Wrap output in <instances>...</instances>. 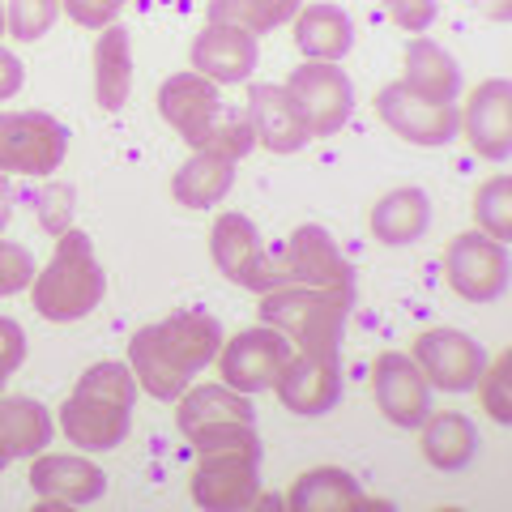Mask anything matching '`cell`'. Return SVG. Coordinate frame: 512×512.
Segmentation results:
<instances>
[{"mask_svg": "<svg viewBox=\"0 0 512 512\" xmlns=\"http://www.w3.org/2000/svg\"><path fill=\"white\" fill-rule=\"evenodd\" d=\"M210 256L214 265L227 274L235 286H244V291H274V286H286V274H282V261L265 252L261 244V231L252 227V218L244 214H222L210 231Z\"/></svg>", "mask_w": 512, "mask_h": 512, "instance_id": "10", "label": "cell"}, {"mask_svg": "<svg viewBox=\"0 0 512 512\" xmlns=\"http://www.w3.org/2000/svg\"><path fill=\"white\" fill-rule=\"evenodd\" d=\"M158 111H163V120L201 154H218V158L239 163V158L256 146L248 116H239V111L222 103V90L201 73L167 77L163 90H158Z\"/></svg>", "mask_w": 512, "mask_h": 512, "instance_id": "2", "label": "cell"}, {"mask_svg": "<svg viewBox=\"0 0 512 512\" xmlns=\"http://www.w3.org/2000/svg\"><path fill=\"white\" fill-rule=\"evenodd\" d=\"M69 154V128L47 111H0V171L52 175Z\"/></svg>", "mask_w": 512, "mask_h": 512, "instance_id": "9", "label": "cell"}, {"mask_svg": "<svg viewBox=\"0 0 512 512\" xmlns=\"http://www.w3.org/2000/svg\"><path fill=\"white\" fill-rule=\"evenodd\" d=\"M22 82H26L22 60L13 56V52H5V47H0V99H13V94L22 90Z\"/></svg>", "mask_w": 512, "mask_h": 512, "instance_id": "39", "label": "cell"}, {"mask_svg": "<svg viewBox=\"0 0 512 512\" xmlns=\"http://www.w3.org/2000/svg\"><path fill=\"white\" fill-rule=\"evenodd\" d=\"M508 367H512V355L508 350H500L495 355V367L487 372L483 367V376H478V384H483V410L491 414L495 423H512V397H508Z\"/></svg>", "mask_w": 512, "mask_h": 512, "instance_id": "33", "label": "cell"}, {"mask_svg": "<svg viewBox=\"0 0 512 512\" xmlns=\"http://www.w3.org/2000/svg\"><path fill=\"white\" fill-rule=\"evenodd\" d=\"M0 35H5V5H0Z\"/></svg>", "mask_w": 512, "mask_h": 512, "instance_id": "42", "label": "cell"}, {"mask_svg": "<svg viewBox=\"0 0 512 512\" xmlns=\"http://www.w3.org/2000/svg\"><path fill=\"white\" fill-rule=\"evenodd\" d=\"M192 470V504L205 512H239L261 495V444H235L197 453Z\"/></svg>", "mask_w": 512, "mask_h": 512, "instance_id": "7", "label": "cell"}, {"mask_svg": "<svg viewBox=\"0 0 512 512\" xmlns=\"http://www.w3.org/2000/svg\"><path fill=\"white\" fill-rule=\"evenodd\" d=\"M35 274H39V269H35V256H30V248L0 239V299L26 291V286L35 282Z\"/></svg>", "mask_w": 512, "mask_h": 512, "instance_id": "34", "label": "cell"}, {"mask_svg": "<svg viewBox=\"0 0 512 512\" xmlns=\"http://www.w3.org/2000/svg\"><path fill=\"white\" fill-rule=\"evenodd\" d=\"M376 116L410 146H448L457 137V107L423 99L406 82H393L376 94Z\"/></svg>", "mask_w": 512, "mask_h": 512, "instance_id": "14", "label": "cell"}, {"mask_svg": "<svg viewBox=\"0 0 512 512\" xmlns=\"http://www.w3.org/2000/svg\"><path fill=\"white\" fill-rule=\"evenodd\" d=\"M256 60H261V47H256V35L239 26H222L210 22L192 43V73L210 77L214 86H239L248 82Z\"/></svg>", "mask_w": 512, "mask_h": 512, "instance_id": "19", "label": "cell"}, {"mask_svg": "<svg viewBox=\"0 0 512 512\" xmlns=\"http://www.w3.org/2000/svg\"><path fill=\"white\" fill-rule=\"evenodd\" d=\"M282 90L291 99L295 116L303 120V128H308V137L342 133V124L355 111V86H350V77L338 64H325V60H308L299 69H291Z\"/></svg>", "mask_w": 512, "mask_h": 512, "instance_id": "8", "label": "cell"}, {"mask_svg": "<svg viewBox=\"0 0 512 512\" xmlns=\"http://www.w3.org/2000/svg\"><path fill=\"white\" fill-rule=\"evenodd\" d=\"M244 116L252 124L256 146H265L269 154H295V150H303L312 141L282 86H252Z\"/></svg>", "mask_w": 512, "mask_h": 512, "instance_id": "21", "label": "cell"}, {"mask_svg": "<svg viewBox=\"0 0 512 512\" xmlns=\"http://www.w3.org/2000/svg\"><path fill=\"white\" fill-rule=\"evenodd\" d=\"M137 406V376L124 363H94L77 380L73 397L60 406V427L77 448L103 453V448L124 444L133 427Z\"/></svg>", "mask_w": 512, "mask_h": 512, "instance_id": "3", "label": "cell"}, {"mask_svg": "<svg viewBox=\"0 0 512 512\" xmlns=\"http://www.w3.org/2000/svg\"><path fill=\"white\" fill-rule=\"evenodd\" d=\"M124 5H128V0H60V9L69 13L77 26H90V30L111 26Z\"/></svg>", "mask_w": 512, "mask_h": 512, "instance_id": "37", "label": "cell"}, {"mask_svg": "<svg viewBox=\"0 0 512 512\" xmlns=\"http://www.w3.org/2000/svg\"><path fill=\"white\" fill-rule=\"evenodd\" d=\"M30 487L43 495V508L56 504H90L107 491V474L86 457L73 453H39L30 470Z\"/></svg>", "mask_w": 512, "mask_h": 512, "instance_id": "20", "label": "cell"}, {"mask_svg": "<svg viewBox=\"0 0 512 512\" xmlns=\"http://www.w3.org/2000/svg\"><path fill=\"white\" fill-rule=\"evenodd\" d=\"M363 504L367 495L338 466H316L308 474H299V483L286 495V508L295 512H338V508H363Z\"/></svg>", "mask_w": 512, "mask_h": 512, "instance_id": "27", "label": "cell"}, {"mask_svg": "<svg viewBox=\"0 0 512 512\" xmlns=\"http://www.w3.org/2000/svg\"><path fill=\"white\" fill-rule=\"evenodd\" d=\"M431 227V201L423 188H393L372 205V235L389 248H406Z\"/></svg>", "mask_w": 512, "mask_h": 512, "instance_id": "23", "label": "cell"}, {"mask_svg": "<svg viewBox=\"0 0 512 512\" xmlns=\"http://www.w3.org/2000/svg\"><path fill=\"white\" fill-rule=\"evenodd\" d=\"M295 346L286 333H278L274 325H256L235 333L231 342H222L218 350V376L227 389L235 393H261V389H274V380L282 376V367L291 363Z\"/></svg>", "mask_w": 512, "mask_h": 512, "instance_id": "11", "label": "cell"}, {"mask_svg": "<svg viewBox=\"0 0 512 512\" xmlns=\"http://www.w3.org/2000/svg\"><path fill=\"white\" fill-rule=\"evenodd\" d=\"M222 350V325L218 316L201 308L171 312L158 325H146L128 342V367L137 384L158 402H175L197 372H205Z\"/></svg>", "mask_w": 512, "mask_h": 512, "instance_id": "1", "label": "cell"}, {"mask_svg": "<svg viewBox=\"0 0 512 512\" xmlns=\"http://www.w3.org/2000/svg\"><path fill=\"white\" fill-rule=\"evenodd\" d=\"M52 444V414L35 397H5L0 402V470L18 457H39Z\"/></svg>", "mask_w": 512, "mask_h": 512, "instance_id": "22", "label": "cell"}, {"mask_svg": "<svg viewBox=\"0 0 512 512\" xmlns=\"http://www.w3.org/2000/svg\"><path fill=\"white\" fill-rule=\"evenodd\" d=\"M444 274L461 299L491 303L508 291V248L483 231H461L444 252Z\"/></svg>", "mask_w": 512, "mask_h": 512, "instance_id": "12", "label": "cell"}, {"mask_svg": "<svg viewBox=\"0 0 512 512\" xmlns=\"http://www.w3.org/2000/svg\"><path fill=\"white\" fill-rule=\"evenodd\" d=\"M380 5L393 18V26L410 30V35H423V30L436 22V13H440L436 0H380Z\"/></svg>", "mask_w": 512, "mask_h": 512, "instance_id": "36", "label": "cell"}, {"mask_svg": "<svg viewBox=\"0 0 512 512\" xmlns=\"http://www.w3.org/2000/svg\"><path fill=\"white\" fill-rule=\"evenodd\" d=\"M457 128L466 133L474 154L491 158V163H504L512 154V86H508V77H491V82L478 86L466 99V111H457Z\"/></svg>", "mask_w": 512, "mask_h": 512, "instance_id": "18", "label": "cell"}, {"mask_svg": "<svg viewBox=\"0 0 512 512\" xmlns=\"http://www.w3.org/2000/svg\"><path fill=\"white\" fill-rule=\"evenodd\" d=\"M372 380H376V402L384 419L406 431L423 427V419L431 414V384L419 372V363L410 355H397V350H384L372 367Z\"/></svg>", "mask_w": 512, "mask_h": 512, "instance_id": "17", "label": "cell"}, {"mask_svg": "<svg viewBox=\"0 0 512 512\" xmlns=\"http://www.w3.org/2000/svg\"><path fill=\"white\" fill-rule=\"evenodd\" d=\"M22 363H26V333L18 320L0 316V389H5V380L18 372Z\"/></svg>", "mask_w": 512, "mask_h": 512, "instance_id": "38", "label": "cell"}, {"mask_svg": "<svg viewBox=\"0 0 512 512\" xmlns=\"http://www.w3.org/2000/svg\"><path fill=\"white\" fill-rule=\"evenodd\" d=\"M402 82L414 94H423V99L457 103V94H461V69H457V60L448 56L440 43L410 39L406 43V77H402Z\"/></svg>", "mask_w": 512, "mask_h": 512, "instance_id": "26", "label": "cell"}, {"mask_svg": "<svg viewBox=\"0 0 512 512\" xmlns=\"http://www.w3.org/2000/svg\"><path fill=\"white\" fill-rule=\"evenodd\" d=\"M470 5L491 22H508L512 18V0H470Z\"/></svg>", "mask_w": 512, "mask_h": 512, "instance_id": "40", "label": "cell"}, {"mask_svg": "<svg viewBox=\"0 0 512 512\" xmlns=\"http://www.w3.org/2000/svg\"><path fill=\"white\" fill-rule=\"evenodd\" d=\"M478 453V431L466 414H427L423 419V457L436 470H461L470 466V457Z\"/></svg>", "mask_w": 512, "mask_h": 512, "instance_id": "29", "label": "cell"}, {"mask_svg": "<svg viewBox=\"0 0 512 512\" xmlns=\"http://www.w3.org/2000/svg\"><path fill=\"white\" fill-rule=\"evenodd\" d=\"M303 0H210V22L239 26L248 35H269L286 22H295Z\"/></svg>", "mask_w": 512, "mask_h": 512, "instance_id": "30", "label": "cell"}, {"mask_svg": "<svg viewBox=\"0 0 512 512\" xmlns=\"http://www.w3.org/2000/svg\"><path fill=\"white\" fill-rule=\"evenodd\" d=\"M414 363L419 372L427 376L431 389H444V393H466L478 384L487 367V355L470 333L461 329H427L414 338Z\"/></svg>", "mask_w": 512, "mask_h": 512, "instance_id": "13", "label": "cell"}, {"mask_svg": "<svg viewBox=\"0 0 512 512\" xmlns=\"http://www.w3.org/2000/svg\"><path fill=\"white\" fill-rule=\"evenodd\" d=\"M39 222L52 235H64L73 222V188L69 184H52L39 192Z\"/></svg>", "mask_w": 512, "mask_h": 512, "instance_id": "35", "label": "cell"}, {"mask_svg": "<svg viewBox=\"0 0 512 512\" xmlns=\"http://www.w3.org/2000/svg\"><path fill=\"white\" fill-rule=\"evenodd\" d=\"M133 94V47H128L124 26H103L94 43V99L103 111H120Z\"/></svg>", "mask_w": 512, "mask_h": 512, "instance_id": "24", "label": "cell"}, {"mask_svg": "<svg viewBox=\"0 0 512 512\" xmlns=\"http://www.w3.org/2000/svg\"><path fill=\"white\" fill-rule=\"evenodd\" d=\"M355 308V295L325 291V286H274L261 295V325H274L291 338L295 350L338 355L346 316Z\"/></svg>", "mask_w": 512, "mask_h": 512, "instance_id": "5", "label": "cell"}, {"mask_svg": "<svg viewBox=\"0 0 512 512\" xmlns=\"http://www.w3.org/2000/svg\"><path fill=\"white\" fill-rule=\"evenodd\" d=\"M474 218H478V227H483V235H491L495 244H508L512 239V180L508 175H491V180L478 188Z\"/></svg>", "mask_w": 512, "mask_h": 512, "instance_id": "31", "label": "cell"}, {"mask_svg": "<svg viewBox=\"0 0 512 512\" xmlns=\"http://www.w3.org/2000/svg\"><path fill=\"white\" fill-rule=\"evenodd\" d=\"M295 47L308 60L338 64L355 47V26L338 5H303L295 13Z\"/></svg>", "mask_w": 512, "mask_h": 512, "instance_id": "25", "label": "cell"}, {"mask_svg": "<svg viewBox=\"0 0 512 512\" xmlns=\"http://www.w3.org/2000/svg\"><path fill=\"white\" fill-rule=\"evenodd\" d=\"M175 423L197 453L235 444H261L256 436V410L248 393H235L227 384H188L175 397Z\"/></svg>", "mask_w": 512, "mask_h": 512, "instance_id": "6", "label": "cell"}, {"mask_svg": "<svg viewBox=\"0 0 512 512\" xmlns=\"http://www.w3.org/2000/svg\"><path fill=\"white\" fill-rule=\"evenodd\" d=\"M9 218H13V188L5 180V171H0V231L9 227Z\"/></svg>", "mask_w": 512, "mask_h": 512, "instance_id": "41", "label": "cell"}, {"mask_svg": "<svg viewBox=\"0 0 512 512\" xmlns=\"http://www.w3.org/2000/svg\"><path fill=\"white\" fill-rule=\"evenodd\" d=\"M30 295H35V312L43 320H60V325L82 320L99 308L107 295V274L86 231L69 227L64 235H56V252L43 274H35V282H30Z\"/></svg>", "mask_w": 512, "mask_h": 512, "instance_id": "4", "label": "cell"}, {"mask_svg": "<svg viewBox=\"0 0 512 512\" xmlns=\"http://www.w3.org/2000/svg\"><path fill=\"white\" fill-rule=\"evenodd\" d=\"M231 184H235V163L231 158L197 150L180 171H175L171 192H175V201L180 205H188V210H210V205H218L222 197H227Z\"/></svg>", "mask_w": 512, "mask_h": 512, "instance_id": "28", "label": "cell"}, {"mask_svg": "<svg viewBox=\"0 0 512 512\" xmlns=\"http://www.w3.org/2000/svg\"><path fill=\"white\" fill-rule=\"evenodd\" d=\"M282 274L286 286H325V291H346L355 295V269L342 256V248L333 244V235L316 222H303V227L286 239L282 252Z\"/></svg>", "mask_w": 512, "mask_h": 512, "instance_id": "15", "label": "cell"}, {"mask_svg": "<svg viewBox=\"0 0 512 512\" xmlns=\"http://www.w3.org/2000/svg\"><path fill=\"white\" fill-rule=\"evenodd\" d=\"M274 393L282 397V406L303 419L329 414L342 397V363L338 355H316V350H295L291 363L282 367V376L274 380Z\"/></svg>", "mask_w": 512, "mask_h": 512, "instance_id": "16", "label": "cell"}, {"mask_svg": "<svg viewBox=\"0 0 512 512\" xmlns=\"http://www.w3.org/2000/svg\"><path fill=\"white\" fill-rule=\"evenodd\" d=\"M56 18H60V0H9V9H5V26L22 43L43 39Z\"/></svg>", "mask_w": 512, "mask_h": 512, "instance_id": "32", "label": "cell"}]
</instances>
